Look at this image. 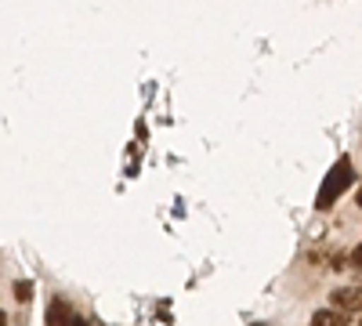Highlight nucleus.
Here are the masks:
<instances>
[{"mask_svg": "<svg viewBox=\"0 0 362 326\" xmlns=\"http://www.w3.org/2000/svg\"><path fill=\"white\" fill-rule=\"evenodd\" d=\"M344 177L351 182V163H348V160H341V163L334 167V174H329V182H326V189H322V196H319V206H329V203H334V196L344 189Z\"/></svg>", "mask_w": 362, "mask_h": 326, "instance_id": "obj_1", "label": "nucleus"}, {"mask_svg": "<svg viewBox=\"0 0 362 326\" xmlns=\"http://www.w3.org/2000/svg\"><path fill=\"white\" fill-rule=\"evenodd\" d=\"M329 301H334L341 312H362V286H341V290H334V298H329Z\"/></svg>", "mask_w": 362, "mask_h": 326, "instance_id": "obj_2", "label": "nucleus"}, {"mask_svg": "<svg viewBox=\"0 0 362 326\" xmlns=\"http://www.w3.org/2000/svg\"><path fill=\"white\" fill-rule=\"evenodd\" d=\"M47 322H80V315L66 305V301H51V308H47Z\"/></svg>", "mask_w": 362, "mask_h": 326, "instance_id": "obj_3", "label": "nucleus"}, {"mask_svg": "<svg viewBox=\"0 0 362 326\" xmlns=\"http://www.w3.org/2000/svg\"><path fill=\"white\" fill-rule=\"evenodd\" d=\"M312 322H315V326H344V322H348V312H341V308H337V312H315Z\"/></svg>", "mask_w": 362, "mask_h": 326, "instance_id": "obj_4", "label": "nucleus"}, {"mask_svg": "<svg viewBox=\"0 0 362 326\" xmlns=\"http://www.w3.org/2000/svg\"><path fill=\"white\" fill-rule=\"evenodd\" d=\"M29 298H33V283H25V279H18V283H15V301H22V305H25Z\"/></svg>", "mask_w": 362, "mask_h": 326, "instance_id": "obj_5", "label": "nucleus"}, {"mask_svg": "<svg viewBox=\"0 0 362 326\" xmlns=\"http://www.w3.org/2000/svg\"><path fill=\"white\" fill-rule=\"evenodd\" d=\"M348 261H351V269H355V272H362V247H355Z\"/></svg>", "mask_w": 362, "mask_h": 326, "instance_id": "obj_6", "label": "nucleus"}, {"mask_svg": "<svg viewBox=\"0 0 362 326\" xmlns=\"http://www.w3.org/2000/svg\"><path fill=\"white\" fill-rule=\"evenodd\" d=\"M355 203H358V206H362V189H358V192H355Z\"/></svg>", "mask_w": 362, "mask_h": 326, "instance_id": "obj_7", "label": "nucleus"}, {"mask_svg": "<svg viewBox=\"0 0 362 326\" xmlns=\"http://www.w3.org/2000/svg\"><path fill=\"white\" fill-rule=\"evenodd\" d=\"M4 322H8V315H4V312H0V326H4Z\"/></svg>", "mask_w": 362, "mask_h": 326, "instance_id": "obj_8", "label": "nucleus"}]
</instances>
